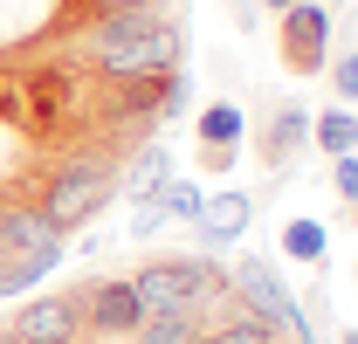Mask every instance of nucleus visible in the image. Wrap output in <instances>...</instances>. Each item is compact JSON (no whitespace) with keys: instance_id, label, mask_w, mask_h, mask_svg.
Instances as JSON below:
<instances>
[{"instance_id":"5701e85b","label":"nucleus","mask_w":358,"mask_h":344,"mask_svg":"<svg viewBox=\"0 0 358 344\" xmlns=\"http://www.w3.org/2000/svg\"><path fill=\"white\" fill-rule=\"evenodd\" d=\"M124 7H166V0H90V21L96 14H124Z\"/></svg>"},{"instance_id":"f8f14e48","label":"nucleus","mask_w":358,"mask_h":344,"mask_svg":"<svg viewBox=\"0 0 358 344\" xmlns=\"http://www.w3.org/2000/svg\"><path fill=\"white\" fill-rule=\"evenodd\" d=\"M310 145H317V152H331V159L358 152V110H352V103H331V110H310Z\"/></svg>"},{"instance_id":"6ab92c4d","label":"nucleus","mask_w":358,"mask_h":344,"mask_svg":"<svg viewBox=\"0 0 358 344\" xmlns=\"http://www.w3.org/2000/svg\"><path fill=\"white\" fill-rule=\"evenodd\" d=\"M331 186H338V200H345V207H358V152L331 159Z\"/></svg>"},{"instance_id":"412c9836","label":"nucleus","mask_w":358,"mask_h":344,"mask_svg":"<svg viewBox=\"0 0 358 344\" xmlns=\"http://www.w3.org/2000/svg\"><path fill=\"white\" fill-rule=\"evenodd\" d=\"M159 227H166V214H159V200H138V207H131V234L145 241V234H159Z\"/></svg>"},{"instance_id":"2eb2a0df","label":"nucleus","mask_w":358,"mask_h":344,"mask_svg":"<svg viewBox=\"0 0 358 344\" xmlns=\"http://www.w3.org/2000/svg\"><path fill=\"white\" fill-rule=\"evenodd\" d=\"M131 338L138 344H193L200 338V310H152Z\"/></svg>"},{"instance_id":"aec40b11","label":"nucleus","mask_w":358,"mask_h":344,"mask_svg":"<svg viewBox=\"0 0 358 344\" xmlns=\"http://www.w3.org/2000/svg\"><path fill=\"white\" fill-rule=\"evenodd\" d=\"M331 69V89H338V103H358V55H345V62H324Z\"/></svg>"},{"instance_id":"1a4fd4ad","label":"nucleus","mask_w":358,"mask_h":344,"mask_svg":"<svg viewBox=\"0 0 358 344\" xmlns=\"http://www.w3.org/2000/svg\"><path fill=\"white\" fill-rule=\"evenodd\" d=\"M193 227H200V248H234L255 227V193H207Z\"/></svg>"},{"instance_id":"f257e3e1","label":"nucleus","mask_w":358,"mask_h":344,"mask_svg":"<svg viewBox=\"0 0 358 344\" xmlns=\"http://www.w3.org/2000/svg\"><path fill=\"white\" fill-rule=\"evenodd\" d=\"M90 62H96V76H173L179 62H186V35H179L173 14H159V7H124V14H96L90 21Z\"/></svg>"},{"instance_id":"9b49d317","label":"nucleus","mask_w":358,"mask_h":344,"mask_svg":"<svg viewBox=\"0 0 358 344\" xmlns=\"http://www.w3.org/2000/svg\"><path fill=\"white\" fill-rule=\"evenodd\" d=\"M55 227H48L35 207H21V200H0V261H14L21 248H35V241H48Z\"/></svg>"},{"instance_id":"4be33fe9","label":"nucleus","mask_w":358,"mask_h":344,"mask_svg":"<svg viewBox=\"0 0 358 344\" xmlns=\"http://www.w3.org/2000/svg\"><path fill=\"white\" fill-rule=\"evenodd\" d=\"M234 152H241V145H200V166H207V172H227V166H234Z\"/></svg>"},{"instance_id":"f3484780","label":"nucleus","mask_w":358,"mask_h":344,"mask_svg":"<svg viewBox=\"0 0 358 344\" xmlns=\"http://www.w3.org/2000/svg\"><path fill=\"white\" fill-rule=\"evenodd\" d=\"M200 207H207V193H200L193 179H166V186H159V214L166 220H200Z\"/></svg>"},{"instance_id":"423d86ee","label":"nucleus","mask_w":358,"mask_h":344,"mask_svg":"<svg viewBox=\"0 0 358 344\" xmlns=\"http://www.w3.org/2000/svg\"><path fill=\"white\" fill-rule=\"evenodd\" d=\"M331 62V7L324 0H296L282 14V69L289 76H317Z\"/></svg>"},{"instance_id":"f03ea898","label":"nucleus","mask_w":358,"mask_h":344,"mask_svg":"<svg viewBox=\"0 0 358 344\" xmlns=\"http://www.w3.org/2000/svg\"><path fill=\"white\" fill-rule=\"evenodd\" d=\"M110 200H117V166H110L103 152H83V159H62V166L48 172L35 214H42L55 234H69V227H90Z\"/></svg>"},{"instance_id":"6e6552de","label":"nucleus","mask_w":358,"mask_h":344,"mask_svg":"<svg viewBox=\"0 0 358 344\" xmlns=\"http://www.w3.org/2000/svg\"><path fill=\"white\" fill-rule=\"evenodd\" d=\"M303 145H310V110H303V103H275V110L262 117V138H255L262 166H268V172H282L296 152H303Z\"/></svg>"},{"instance_id":"39448f33","label":"nucleus","mask_w":358,"mask_h":344,"mask_svg":"<svg viewBox=\"0 0 358 344\" xmlns=\"http://www.w3.org/2000/svg\"><path fill=\"white\" fill-rule=\"evenodd\" d=\"M83 338V296L55 289V296H28L7 324V344H76Z\"/></svg>"},{"instance_id":"a211bd4d","label":"nucleus","mask_w":358,"mask_h":344,"mask_svg":"<svg viewBox=\"0 0 358 344\" xmlns=\"http://www.w3.org/2000/svg\"><path fill=\"white\" fill-rule=\"evenodd\" d=\"M214 344H282V331H268L255 317H227L221 331H214Z\"/></svg>"},{"instance_id":"a878e982","label":"nucleus","mask_w":358,"mask_h":344,"mask_svg":"<svg viewBox=\"0 0 358 344\" xmlns=\"http://www.w3.org/2000/svg\"><path fill=\"white\" fill-rule=\"evenodd\" d=\"M345 344H358V331H345Z\"/></svg>"},{"instance_id":"0eeeda50","label":"nucleus","mask_w":358,"mask_h":344,"mask_svg":"<svg viewBox=\"0 0 358 344\" xmlns=\"http://www.w3.org/2000/svg\"><path fill=\"white\" fill-rule=\"evenodd\" d=\"M138 324H145V303H138L131 275H103L96 289H83V331H96V338H131Z\"/></svg>"},{"instance_id":"bb28decb","label":"nucleus","mask_w":358,"mask_h":344,"mask_svg":"<svg viewBox=\"0 0 358 344\" xmlns=\"http://www.w3.org/2000/svg\"><path fill=\"white\" fill-rule=\"evenodd\" d=\"M0 344H7V331H0Z\"/></svg>"},{"instance_id":"b1692460","label":"nucleus","mask_w":358,"mask_h":344,"mask_svg":"<svg viewBox=\"0 0 358 344\" xmlns=\"http://www.w3.org/2000/svg\"><path fill=\"white\" fill-rule=\"evenodd\" d=\"M262 7H275V14H289V7H296V0H262Z\"/></svg>"},{"instance_id":"9d476101","label":"nucleus","mask_w":358,"mask_h":344,"mask_svg":"<svg viewBox=\"0 0 358 344\" xmlns=\"http://www.w3.org/2000/svg\"><path fill=\"white\" fill-rule=\"evenodd\" d=\"M62 234H48V241H35V248H21L14 261H0V296H28V282H42V275H55L62 268Z\"/></svg>"},{"instance_id":"393cba45","label":"nucleus","mask_w":358,"mask_h":344,"mask_svg":"<svg viewBox=\"0 0 358 344\" xmlns=\"http://www.w3.org/2000/svg\"><path fill=\"white\" fill-rule=\"evenodd\" d=\"M193 344H214V331H200V338H193Z\"/></svg>"},{"instance_id":"20e7f679","label":"nucleus","mask_w":358,"mask_h":344,"mask_svg":"<svg viewBox=\"0 0 358 344\" xmlns=\"http://www.w3.org/2000/svg\"><path fill=\"white\" fill-rule=\"evenodd\" d=\"M131 289L145 303V317L152 310H200L214 289H227V275L214 261H193V255H159V261H138L131 268Z\"/></svg>"},{"instance_id":"ddd939ff","label":"nucleus","mask_w":358,"mask_h":344,"mask_svg":"<svg viewBox=\"0 0 358 344\" xmlns=\"http://www.w3.org/2000/svg\"><path fill=\"white\" fill-rule=\"evenodd\" d=\"M193 138H200V145H241V138H248V110H241L234 96H214V103L193 117Z\"/></svg>"},{"instance_id":"dca6fc26","label":"nucleus","mask_w":358,"mask_h":344,"mask_svg":"<svg viewBox=\"0 0 358 344\" xmlns=\"http://www.w3.org/2000/svg\"><path fill=\"white\" fill-rule=\"evenodd\" d=\"M173 179V159H166V145L159 138H145L138 145V166H131V186H138V200H159V186Z\"/></svg>"},{"instance_id":"4468645a","label":"nucleus","mask_w":358,"mask_h":344,"mask_svg":"<svg viewBox=\"0 0 358 344\" xmlns=\"http://www.w3.org/2000/svg\"><path fill=\"white\" fill-rule=\"evenodd\" d=\"M282 255L324 268V255H331V227H324V220H310V214H289V220H282Z\"/></svg>"},{"instance_id":"7ed1b4c3","label":"nucleus","mask_w":358,"mask_h":344,"mask_svg":"<svg viewBox=\"0 0 358 344\" xmlns=\"http://www.w3.org/2000/svg\"><path fill=\"white\" fill-rule=\"evenodd\" d=\"M227 289H234V303H241V317H255V324H268V331H282V344H317L303 303L282 289V275H275L262 255H241V268L227 275Z\"/></svg>"}]
</instances>
